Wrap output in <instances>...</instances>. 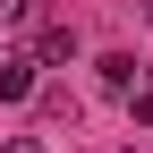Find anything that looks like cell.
<instances>
[{"instance_id":"cell-1","label":"cell","mask_w":153,"mask_h":153,"mask_svg":"<svg viewBox=\"0 0 153 153\" xmlns=\"http://www.w3.org/2000/svg\"><path fill=\"white\" fill-rule=\"evenodd\" d=\"M34 68H43V60H26V51L0 60V102H26V94H34Z\"/></svg>"},{"instance_id":"cell-2","label":"cell","mask_w":153,"mask_h":153,"mask_svg":"<svg viewBox=\"0 0 153 153\" xmlns=\"http://www.w3.org/2000/svg\"><path fill=\"white\" fill-rule=\"evenodd\" d=\"M136 76H145V68H136V51H102V85H111V94H128Z\"/></svg>"},{"instance_id":"cell-3","label":"cell","mask_w":153,"mask_h":153,"mask_svg":"<svg viewBox=\"0 0 153 153\" xmlns=\"http://www.w3.org/2000/svg\"><path fill=\"white\" fill-rule=\"evenodd\" d=\"M34 60H76V26H43V43H34Z\"/></svg>"},{"instance_id":"cell-4","label":"cell","mask_w":153,"mask_h":153,"mask_svg":"<svg viewBox=\"0 0 153 153\" xmlns=\"http://www.w3.org/2000/svg\"><path fill=\"white\" fill-rule=\"evenodd\" d=\"M34 26V0H0V34H26Z\"/></svg>"},{"instance_id":"cell-5","label":"cell","mask_w":153,"mask_h":153,"mask_svg":"<svg viewBox=\"0 0 153 153\" xmlns=\"http://www.w3.org/2000/svg\"><path fill=\"white\" fill-rule=\"evenodd\" d=\"M9 153H51V145H43V136H9Z\"/></svg>"},{"instance_id":"cell-6","label":"cell","mask_w":153,"mask_h":153,"mask_svg":"<svg viewBox=\"0 0 153 153\" xmlns=\"http://www.w3.org/2000/svg\"><path fill=\"white\" fill-rule=\"evenodd\" d=\"M145 17H153V0H145Z\"/></svg>"}]
</instances>
